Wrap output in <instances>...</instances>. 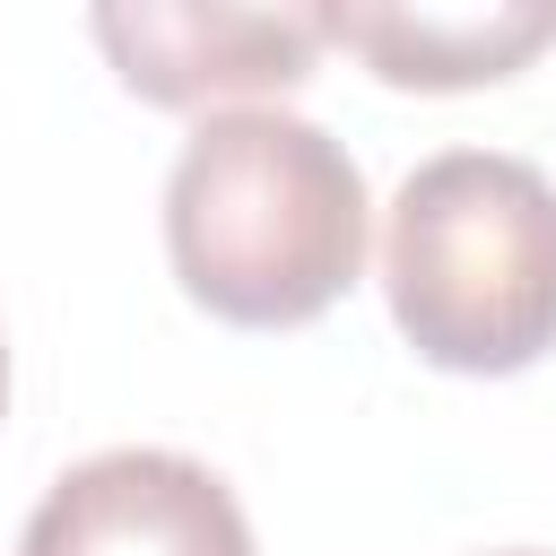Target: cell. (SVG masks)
Here are the masks:
<instances>
[{
  "label": "cell",
  "instance_id": "6da1fadb",
  "mask_svg": "<svg viewBox=\"0 0 556 556\" xmlns=\"http://www.w3.org/2000/svg\"><path fill=\"white\" fill-rule=\"evenodd\" d=\"M165 252L200 313L295 330L365 269V174L304 113H208L165 174Z\"/></svg>",
  "mask_w": 556,
  "mask_h": 556
},
{
  "label": "cell",
  "instance_id": "7a4b0ae2",
  "mask_svg": "<svg viewBox=\"0 0 556 556\" xmlns=\"http://www.w3.org/2000/svg\"><path fill=\"white\" fill-rule=\"evenodd\" d=\"M400 339L443 374H521L556 348V182L504 148L426 156L382 226Z\"/></svg>",
  "mask_w": 556,
  "mask_h": 556
},
{
  "label": "cell",
  "instance_id": "3957f363",
  "mask_svg": "<svg viewBox=\"0 0 556 556\" xmlns=\"http://www.w3.org/2000/svg\"><path fill=\"white\" fill-rule=\"evenodd\" d=\"M17 556H252V521L208 460L122 443L43 486Z\"/></svg>",
  "mask_w": 556,
  "mask_h": 556
},
{
  "label": "cell",
  "instance_id": "277c9868",
  "mask_svg": "<svg viewBox=\"0 0 556 556\" xmlns=\"http://www.w3.org/2000/svg\"><path fill=\"white\" fill-rule=\"evenodd\" d=\"M104 61L122 70V87L139 104H226L235 96H269V87H304L321 61V9H96L87 17Z\"/></svg>",
  "mask_w": 556,
  "mask_h": 556
},
{
  "label": "cell",
  "instance_id": "5b68a950",
  "mask_svg": "<svg viewBox=\"0 0 556 556\" xmlns=\"http://www.w3.org/2000/svg\"><path fill=\"white\" fill-rule=\"evenodd\" d=\"M321 35L348 43L382 87H495L521 61H539L556 43V0H469V9H434V0H348L321 9Z\"/></svg>",
  "mask_w": 556,
  "mask_h": 556
},
{
  "label": "cell",
  "instance_id": "8992f818",
  "mask_svg": "<svg viewBox=\"0 0 556 556\" xmlns=\"http://www.w3.org/2000/svg\"><path fill=\"white\" fill-rule=\"evenodd\" d=\"M0 417H9V339H0Z\"/></svg>",
  "mask_w": 556,
  "mask_h": 556
},
{
  "label": "cell",
  "instance_id": "52a82bcc",
  "mask_svg": "<svg viewBox=\"0 0 556 556\" xmlns=\"http://www.w3.org/2000/svg\"><path fill=\"white\" fill-rule=\"evenodd\" d=\"M495 556H539V547H495Z\"/></svg>",
  "mask_w": 556,
  "mask_h": 556
}]
</instances>
